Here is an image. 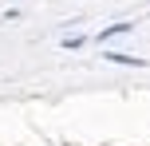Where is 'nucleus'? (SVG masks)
Wrapping results in <instances>:
<instances>
[{"label":"nucleus","instance_id":"f257e3e1","mask_svg":"<svg viewBox=\"0 0 150 146\" xmlns=\"http://www.w3.org/2000/svg\"><path fill=\"white\" fill-rule=\"evenodd\" d=\"M107 59H115V63H134V67H146V59H138V55H122V51H107Z\"/></svg>","mask_w":150,"mask_h":146},{"label":"nucleus","instance_id":"f03ea898","mask_svg":"<svg viewBox=\"0 0 150 146\" xmlns=\"http://www.w3.org/2000/svg\"><path fill=\"white\" fill-rule=\"evenodd\" d=\"M119 32H130V24H111V28L99 32V39H111V36H119Z\"/></svg>","mask_w":150,"mask_h":146}]
</instances>
